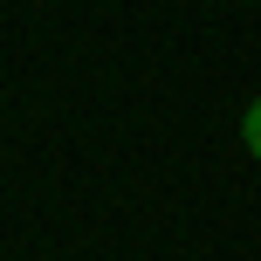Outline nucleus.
Here are the masks:
<instances>
[{"label": "nucleus", "instance_id": "f257e3e1", "mask_svg": "<svg viewBox=\"0 0 261 261\" xmlns=\"http://www.w3.org/2000/svg\"><path fill=\"white\" fill-rule=\"evenodd\" d=\"M241 138H248V151L261 158V96H254V103H248V117H241Z\"/></svg>", "mask_w": 261, "mask_h": 261}]
</instances>
